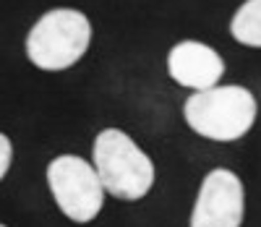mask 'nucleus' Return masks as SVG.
<instances>
[{
    "label": "nucleus",
    "mask_w": 261,
    "mask_h": 227,
    "mask_svg": "<svg viewBox=\"0 0 261 227\" xmlns=\"http://www.w3.org/2000/svg\"><path fill=\"white\" fill-rule=\"evenodd\" d=\"M94 170L105 193L120 201H141L154 188V162L151 157L120 128H105L97 133L94 146Z\"/></svg>",
    "instance_id": "2"
},
{
    "label": "nucleus",
    "mask_w": 261,
    "mask_h": 227,
    "mask_svg": "<svg viewBox=\"0 0 261 227\" xmlns=\"http://www.w3.org/2000/svg\"><path fill=\"white\" fill-rule=\"evenodd\" d=\"M0 227H6V224H0Z\"/></svg>",
    "instance_id": "9"
},
{
    "label": "nucleus",
    "mask_w": 261,
    "mask_h": 227,
    "mask_svg": "<svg viewBox=\"0 0 261 227\" xmlns=\"http://www.w3.org/2000/svg\"><path fill=\"white\" fill-rule=\"evenodd\" d=\"M11 162H13V144L6 133H0V180L8 175Z\"/></svg>",
    "instance_id": "8"
},
{
    "label": "nucleus",
    "mask_w": 261,
    "mask_h": 227,
    "mask_svg": "<svg viewBox=\"0 0 261 227\" xmlns=\"http://www.w3.org/2000/svg\"><path fill=\"white\" fill-rule=\"evenodd\" d=\"M230 34L243 47L261 50V0H243L230 18Z\"/></svg>",
    "instance_id": "7"
},
{
    "label": "nucleus",
    "mask_w": 261,
    "mask_h": 227,
    "mask_svg": "<svg viewBox=\"0 0 261 227\" xmlns=\"http://www.w3.org/2000/svg\"><path fill=\"white\" fill-rule=\"evenodd\" d=\"M258 105L251 89L227 84L193 92L183 105V118L193 133L201 139L230 144L238 141L253 128Z\"/></svg>",
    "instance_id": "1"
},
{
    "label": "nucleus",
    "mask_w": 261,
    "mask_h": 227,
    "mask_svg": "<svg viewBox=\"0 0 261 227\" xmlns=\"http://www.w3.org/2000/svg\"><path fill=\"white\" fill-rule=\"evenodd\" d=\"M246 217L243 180L227 167H217L201 180L188 227H241Z\"/></svg>",
    "instance_id": "5"
},
{
    "label": "nucleus",
    "mask_w": 261,
    "mask_h": 227,
    "mask_svg": "<svg viewBox=\"0 0 261 227\" xmlns=\"http://www.w3.org/2000/svg\"><path fill=\"white\" fill-rule=\"evenodd\" d=\"M47 186L65 219L89 224L105 207V188L92 162L79 154H60L47 165Z\"/></svg>",
    "instance_id": "4"
},
{
    "label": "nucleus",
    "mask_w": 261,
    "mask_h": 227,
    "mask_svg": "<svg viewBox=\"0 0 261 227\" xmlns=\"http://www.w3.org/2000/svg\"><path fill=\"white\" fill-rule=\"evenodd\" d=\"M167 76L191 92H204L222 81L225 60L206 42L183 39L167 53Z\"/></svg>",
    "instance_id": "6"
},
{
    "label": "nucleus",
    "mask_w": 261,
    "mask_h": 227,
    "mask_svg": "<svg viewBox=\"0 0 261 227\" xmlns=\"http://www.w3.org/2000/svg\"><path fill=\"white\" fill-rule=\"evenodd\" d=\"M92 21L79 8H53L42 13L27 34V58L47 73L73 68L92 47Z\"/></svg>",
    "instance_id": "3"
}]
</instances>
